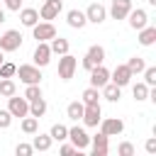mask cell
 I'll return each instance as SVG.
<instances>
[{
	"mask_svg": "<svg viewBox=\"0 0 156 156\" xmlns=\"http://www.w3.org/2000/svg\"><path fill=\"white\" fill-rule=\"evenodd\" d=\"M85 20H88L90 24H102V22L107 20V10H105V5H100V2H90L88 10H85Z\"/></svg>",
	"mask_w": 156,
	"mask_h": 156,
	"instance_id": "cell-11",
	"label": "cell"
},
{
	"mask_svg": "<svg viewBox=\"0 0 156 156\" xmlns=\"http://www.w3.org/2000/svg\"><path fill=\"white\" fill-rule=\"evenodd\" d=\"M141 73H144V83H146L149 88H154V85H156V66H146Z\"/></svg>",
	"mask_w": 156,
	"mask_h": 156,
	"instance_id": "cell-33",
	"label": "cell"
},
{
	"mask_svg": "<svg viewBox=\"0 0 156 156\" xmlns=\"http://www.w3.org/2000/svg\"><path fill=\"white\" fill-rule=\"evenodd\" d=\"M7 110L12 117H24V115H29V100H24V95L17 98V93H15L7 98Z\"/></svg>",
	"mask_w": 156,
	"mask_h": 156,
	"instance_id": "cell-8",
	"label": "cell"
},
{
	"mask_svg": "<svg viewBox=\"0 0 156 156\" xmlns=\"http://www.w3.org/2000/svg\"><path fill=\"white\" fill-rule=\"evenodd\" d=\"M2 2H5V7L12 10V12H20V7H22V0H2Z\"/></svg>",
	"mask_w": 156,
	"mask_h": 156,
	"instance_id": "cell-38",
	"label": "cell"
},
{
	"mask_svg": "<svg viewBox=\"0 0 156 156\" xmlns=\"http://www.w3.org/2000/svg\"><path fill=\"white\" fill-rule=\"evenodd\" d=\"M129 10H132V0H112V5H110V17H112V20H127Z\"/></svg>",
	"mask_w": 156,
	"mask_h": 156,
	"instance_id": "cell-16",
	"label": "cell"
},
{
	"mask_svg": "<svg viewBox=\"0 0 156 156\" xmlns=\"http://www.w3.org/2000/svg\"><path fill=\"white\" fill-rule=\"evenodd\" d=\"M129 80H132V71L127 68V63L115 66V71L110 73V83H115V85H119V88L129 85Z\"/></svg>",
	"mask_w": 156,
	"mask_h": 156,
	"instance_id": "cell-14",
	"label": "cell"
},
{
	"mask_svg": "<svg viewBox=\"0 0 156 156\" xmlns=\"http://www.w3.org/2000/svg\"><path fill=\"white\" fill-rule=\"evenodd\" d=\"M15 93H17L15 80H12V78H0V95H2V98H10V95H15Z\"/></svg>",
	"mask_w": 156,
	"mask_h": 156,
	"instance_id": "cell-30",
	"label": "cell"
},
{
	"mask_svg": "<svg viewBox=\"0 0 156 156\" xmlns=\"http://www.w3.org/2000/svg\"><path fill=\"white\" fill-rule=\"evenodd\" d=\"M127 20H129V27L139 32L141 27H146V24H149V12H146L144 7H132V10H129V15H127Z\"/></svg>",
	"mask_w": 156,
	"mask_h": 156,
	"instance_id": "cell-12",
	"label": "cell"
},
{
	"mask_svg": "<svg viewBox=\"0 0 156 156\" xmlns=\"http://www.w3.org/2000/svg\"><path fill=\"white\" fill-rule=\"evenodd\" d=\"M80 102H83V105H100V88L88 85V88L83 90V95H80Z\"/></svg>",
	"mask_w": 156,
	"mask_h": 156,
	"instance_id": "cell-23",
	"label": "cell"
},
{
	"mask_svg": "<svg viewBox=\"0 0 156 156\" xmlns=\"http://www.w3.org/2000/svg\"><path fill=\"white\" fill-rule=\"evenodd\" d=\"M15 76H17V78H20L24 85L41 83V68H39V66H34V63H22V66H17Z\"/></svg>",
	"mask_w": 156,
	"mask_h": 156,
	"instance_id": "cell-1",
	"label": "cell"
},
{
	"mask_svg": "<svg viewBox=\"0 0 156 156\" xmlns=\"http://www.w3.org/2000/svg\"><path fill=\"white\" fill-rule=\"evenodd\" d=\"M20 22L32 29L39 22V10H34V7H20Z\"/></svg>",
	"mask_w": 156,
	"mask_h": 156,
	"instance_id": "cell-20",
	"label": "cell"
},
{
	"mask_svg": "<svg viewBox=\"0 0 156 156\" xmlns=\"http://www.w3.org/2000/svg\"><path fill=\"white\" fill-rule=\"evenodd\" d=\"M68 139H71V144L78 149V151H85L88 146H90V134L85 132V127H68Z\"/></svg>",
	"mask_w": 156,
	"mask_h": 156,
	"instance_id": "cell-4",
	"label": "cell"
},
{
	"mask_svg": "<svg viewBox=\"0 0 156 156\" xmlns=\"http://www.w3.org/2000/svg\"><path fill=\"white\" fill-rule=\"evenodd\" d=\"M15 71H17L15 63H10V61H2L0 63V78H15Z\"/></svg>",
	"mask_w": 156,
	"mask_h": 156,
	"instance_id": "cell-34",
	"label": "cell"
},
{
	"mask_svg": "<svg viewBox=\"0 0 156 156\" xmlns=\"http://www.w3.org/2000/svg\"><path fill=\"white\" fill-rule=\"evenodd\" d=\"M51 144H54V139H51L49 134H41V132H39V134L34 136V141H32V149H34V151H49Z\"/></svg>",
	"mask_w": 156,
	"mask_h": 156,
	"instance_id": "cell-24",
	"label": "cell"
},
{
	"mask_svg": "<svg viewBox=\"0 0 156 156\" xmlns=\"http://www.w3.org/2000/svg\"><path fill=\"white\" fill-rule=\"evenodd\" d=\"M132 95H134V100L136 102H144V100H149V85L141 80V83H134V88H132Z\"/></svg>",
	"mask_w": 156,
	"mask_h": 156,
	"instance_id": "cell-29",
	"label": "cell"
},
{
	"mask_svg": "<svg viewBox=\"0 0 156 156\" xmlns=\"http://www.w3.org/2000/svg\"><path fill=\"white\" fill-rule=\"evenodd\" d=\"M136 41H139L141 46H151V44L156 41V27H151V24L141 27V29H139V37H136Z\"/></svg>",
	"mask_w": 156,
	"mask_h": 156,
	"instance_id": "cell-21",
	"label": "cell"
},
{
	"mask_svg": "<svg viewBox=\"0 0 156 156\" xmlns=\"http://www.w3.org/2000/svg\"><path fill=\"white\" fill-rule=\"evenodd\" d=\"M32 37H34L37 41H49V39L56 37V27H54L51 22H37V24L32 27Z\"/></svg>",
	"mask_w": 156,
	"mask_h": 156,
	"instance_id": "cell-10",
	"label": "cell"
},
{
	"mask_svg": "<svg viewBox=\"0 0 156 156\" xmlns=\"http://www.w3.org/2000/svg\"><path fill=\"white\" fill-rule=\"evenodd\" d=\"M88 73H90V85H93V88H102L105 83H110V71H107L102 63H100V66H93Z\"/></svg>",
	"mask_w": 156,
	"mask_h": 156,
	"instance_id": "cell-15",
	"label": "cell"
},
{
	"mask_svg": "<svg viewBox=\"0 0 156 156\" xmlns=\"http://www.w3.org/2000/svg\"><path fill=\"white\" fill-rule=\"evenodd\" d=\"M20 46H22V34H20V29H7L5 34H0V49H2V54L17 51Z\"/></svg>",
	"mask_w": 156,
	"mask_h": 156,
	"instance_id": "cell-2",
	"label": "cell"
},
{
	"mask_svg": "<svg viewBox=\"0 0 156 156\" xmlns=\"http://www.w3.org/2000/svg\"><path fill=\"white\" fill-rule=\"evenodd\" d=\"M100 119H102V110H100V105H85V107H83V117H80V122H83L85 127H98Z\"/></svg>",
	"mask_w": 156,
	"mask_h": 156,
	"instance_id": "cell-13",
	"label": "cell"
},
{
	"mask_svg": "<svg viewBox=\"0 0 156 156\" xmlns=\"http://www.w3.org/2000/svg\"><path fill=\"white\" fill-rule=\"evenodd\" d=\"M100 132L105 136H119L124 132V122L119 117H102L100 119Z\"/></svg>",
	"mask_w": 156,
	"mask_h": 156,
	"instance_id": "cell-7",
	"label": "cell"
},
{
	"mask_svg": "<svg viewBox=\"0 0 156 156\" xmlns=\"http://www.w3.org/2000/svg\"><path fill=\"white\" fill-rule=\"evenodd\" d=\"M127 68H129V71H132V76H134V73H141V71L146 68V63H144V58H141V56H132V58L127 61Z\"/></svg>",
	"mask_w": 156,
	"mask_h": 156,
	"instance_id": "cell-31",
	"label": "cell"
},
{
	"mask_svg": "<svg viewBox=\"0 0 156 156\" xmlns=\"http://www.w3.org/2000/svg\"><path fill=\"white\" fill-rule=\"evenodd\" d=\"M37 98H41V88H39V83H32V85H27L24 88V100H37Z\"/></svg>",
	"mask_w": 156,
	"mask_h": 156,
	"instance_id": "cell-32",
	"label": "cell"
},
{
	"mask_svg": "<svg viewBox=\"0 0 156 156\" xmlns=\"http://www.w3.org/2000/svg\"><path fill=\"white\" fill-rule=\"evenodd\" d=\"M29 115H32V117H37V119L46 115V100H44V95L29 102Z\"/></svg>",
	"mask_w": 156,
	"mask_h": 156,
	"instance_id": "cell-25",
	"label": "cell"
},
{
	"mask_svg": "<svg viewBox=\"0 0 156 156\" xmlns=\"http://www.w3.org/2000/svg\"><path fill=\"white\" fill-rule=\"evenodd\" d=\"M49 136H51L54 141H66V139H68V127H66V124H58V122H56V124H54V127L49 129Z\"/></svg>",
	"mask_w": 156,
	"mask_h": 156,
	"instance_id": "cell-28",
	"label": "cell"
},
{
	"mask_svg": "<svg viewBox=\"0 0 156 156\" xmlns=\"http://www.w3.org/2000/svg\"><path fill=\"white\" fill-rule=\"evenodd\" d=\"M76 68H78L76 56H71V54L58 56V78H61V80H71L73 73H76Z\"/></svg>",
	"mask_w": 156,
	"mask_h": 156,
	"instance_id": "cell-5",
	"label": "cell"
},
{
	"mask_svg": "<svg viewBox=\"0 0 156 156\" xmlns=\"http://www.w3.org/2000/svg\"><path fill=\"white\" fill-rule=\"evenodd\" d=\"M117 154H119V156H134V146H132L129 141H122V144L117 146Z\"/></svg>",
	"mask_w": 156,
	"mask_h": 156,
	"instance_id": "cell-36",
	"label": "cell"
},
{
	"mask_svg": "<svg viewBox=\"0 0 156 156\" xmlns=\"http://www.w3.org/2000/svg\"><path fill=\"white\" fill-rule=\"evenodd\" d=\"M146 2H149V5H156V0H146Z\"/></svg>",
	"mask_w": 156,
	"mask_h": 156,
	"instance_id": "cell-43",
	"label": "cell"
},
{
	"mask_svg": "<svg viewBox=\"0 0 156 156\" xmlns=\"http://www.w3.org/2000/svg\"><path fill=\"white\" fill-rule=\"evenodd\" d=\"M12 124V115H10V110H0V129H7Z\"/></svg>",
	"mask_w": 156,
	"mask_h": 156,
	"instance_id": "cell-37",
	"label": "cell"
},
{
	"mask_svg": "<svg viewBox=\"0 0 156 156\" xmlns=\"http://www.w3.org/2000/svg\"><path fill=\"white\" fill-rule=\"evenodd\" d=\"M105 61V49L100 46V44H93L88 51H85V56H83V61H80V66L85 68V71H90L93 66H100Z\"/></svg>",
	"mask_w": 156,
	"mask_h": 156,
	"instance_id": "cell-3",
	"label": "cell"
},
{
	"mask_svg": "<svg viewBox=\"0 0 156 156\" xmlns=\"http://www.w3.org/2000/svg\"><path fill=\"white\" fill-rule=\"evenodd\" d=\"M5 22V10H0V24Z\"/></svg>",
	"mask_w": 156,
	"mask_h": 156,
	"instance_id": "cell-41",
	"label": "cell"
},
{
	"mask_svg": "<svg viewBox=\"0 0 156 156\" xmlns=\"http://www.w3.org/2000/svg\"><path fill=\"white\" fill-rule=\"evenodd\" d=\"M51 56H54V54H51V49H49V41H37V49H34V54H32L34 66H39V68L49 66Z\"/></svg>",
	"mask_w": 156,
	"mask_h": 156,
	"instance_id": "cell-9",
	"label": "cell"
},
{
	"mask_svg": "<svg viewBox=\"0 0 156 156\" xmlns=\"http://www.w3.org/2000/svg\"><path fill=\"white\" fill-rule=\"evenodd\" d=\"M2 61H5V56H2V49H0V63H2Z\"/></svg>",
	"mask_w": 156,
	"mask_h": 156,
	"instance_id": "cell-42",
	"label": "cell"
},
{
	"mask_svg": "<svg viewBox=\"0 0 156 156\" xmlns=\"http://www.w3.org/2000/svg\"><path fill=\"white\" fill-rule=\"evenodd\" d=\"M100 98H105L107 102H119V98H122V88L115 85V83H105V85L100 88Z\"/></svg>",
	"mask_w": 156,
	"mask_h": 156,
	"instance_id": "cell-19",
	"label": "cell"
},
{
	"mask_svg": "<svg viewBox=\"0 0 156 156\" xmlns=\"http://www.w3.org/2000/svg\"><path fill=\"white\" fill-rule=\"evenodd\" d=\"M63 156H71V154H78V149L73 146V144H61V149H58Z\"/></svg>",
	"mask_w": 156,
	"mask_h": 156,
	"instance_id": "cell-40",
	"label": "cell"
},
{
	"mask_svg": "<svg viewBox=\"0 0 156 156\" xmlns=\"http://www.w3.org/2000/svg\"><path fill=\"white\" fill-rule=\"evenodd\" d=\"M107 139H110V136H105L102 132H100V134H95V136H90L93 156H107V151H110V144H107Z\"/></svg>",
	"mask_w": 156,
	"mask_h": 156,
	"instance_id": "cell-17",
	"label": "cell"
},
{
	"mask_svg": "<svg viewBox=\"0 0 156 156\" xmlns=\"http://www.w3.org/2000/svg\"><path fill=\"white\" fill-rule=\"evenodd\" d=\"M144 149H146V154H156V139L149 136V139L144 141Z\"/></svg>",
	"mask_w": 156,
	"mask_h": 156,
	"instance_id": "cell-39",
	"label": "cell"
},
{
	"mask_svg": "<svg viewBox=\"0 0 156 156\" xmlns=\"http://www.w3.org/2000/svg\"><path fill=\"white\" fill-rule=\"evenodd\" d=\"M61 12H63V2H61V0H44V5L39 7V20L51 22V20H56Z\"/></svg>",
	"mask_w": 156,
	"mask_h": 156,
	"instance_id": "cell-6",
	"label": "cell"
},
{
	"mask_svg": "<svg viewBox=\"0 0 156 156\" xmlns=\"http://www.w3.org/2000/svg\"><path fill=\"white\" fill-rule=\"evenodd\" d=\"M15 154H17V156H32L34 149H32V144H17V146H15Z\"/></svg>",
	"mask_w": 156,
	"mask_h": 156,
	"instance_id": "cell-35",
	"label": "cell"
},
{
	"mask_svg": "<svg viewBox=\"0 0 156 156\" xmlns=\"http://www.w3.org/2000/svg\"><path fill=\"white\" fill-rule=\"evenodd\" d=\"M22 132L24 134H37L39 132V119L32 117V115H24L22 117Z\"/></svg>",
	"mask_w": 156,
	"mask_h": 156,
	"instance_id": "cell-27",
	"label": "cell"
},
{
	"mask_svg": "<svg viewBox=\"0 0 156 156\" xmlns=\"http://www.w3.org/2000/svg\"><path fill=\"white\" fill-rule=\"evenodd\" d=\"M66 22H68V27H73V29H83V27L88 24L85 12H83V10H76V7L66 12Z\"/></svg>",
	"mask_w": 156,
	"mask_h": 156,
	"instance_id": "cell-18",
	"label": "cell"
},
{
	"mask_svg": "<svg viewBox=\"0 0 156 156\" xmlns=\"http://www.w3.org/2000/svg\"><path fill=\"white\" fill-rule=\"evenodd\" d=\"M83 102L80 100H73V102H68V107H66V115H68V119H73V122H78L80 117H83Z\"/></svg>",
	"mask_w": 156,
	"mask_h": 156,
	"instance_id": "cell-26",
	"label": "cell"
},
{
	"mask_svg": "<svg viewBox=\"0 0 156 156\" xmlns=\"http://www.w3.org/2000/svg\"><path fill=\"white\" fill-rule=\"evenodd\" d=\"M68 39H63V37H54V39H49V49H51V54H56V56H63V54H68Z\"/></svg>",
	"mask_w": 156,
	"mask_h": 156,
	"instance_id": "cell-22",
	"label": "cell"
}]
</instances>
